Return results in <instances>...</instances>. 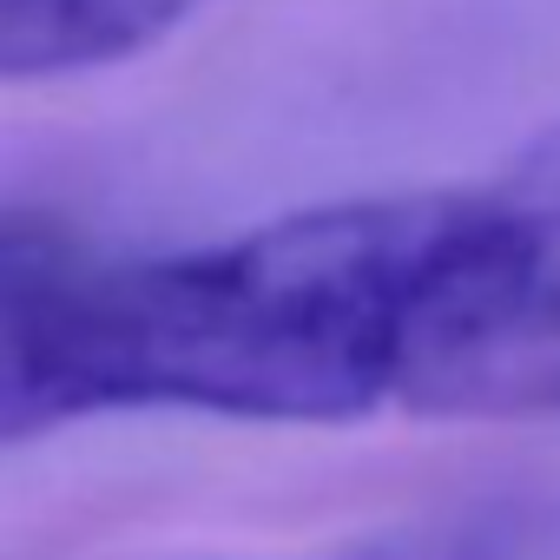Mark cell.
Masks as SVG:
<instances>
[{"mask_svg":"<svg viewBox=\"0 0 560 560\" xmlns=\"http://www.w3.org/2000/svg\"><path fill=\"white\" fill-rule=\"evenodd\" d=\"M205 0H0V80H60L132 60Z\"/></svg>","mask_w":560,"mask_h":560,"instance_id":"3957f363","label":"cell"},{"mask_svg":"<svg viewBox=\"0 0 560 560\" xmlns=\"http://www.w3.org/2000/svg\"><path fill=\"white\" fill-rule=\"evenodd\" d=\"M80 244L67 231H54L47 218H27V211H0V291L14 284H34L54 264H67Z\"/></svg>","mask_w":560,"mask_h":560,"instance_id":"5b68a950","label":"cell"},{"mask_svg":"<svg viewBox=\"0 0 560 560\" xmlns=\"http://www.w3.org/2000/svg\"><path fill=\"white\" fill-rule=\"evenodd\" d=\"M396 402L481 422L560 416V126L448 198Z\"/></svg>","mask_w":560,"mask_h":560,"instance_id":"7a4b0ae2","label":"cell"},{"mask_svg":"<svg viewBox=\"0 0 560 560\" xmlns=\"http://www.w3.org/2000/svg\"><path fill=\"white\" fill-rule=\"evenodd\" d=\"M304 560H560V494H468Z\"/></svg>","mask_w":560,"mask_h":560,"instance_id":"277c9868","label":"cell"},{"mask_svg":"<svg viewBox=\"0 0 560 560\" xmlns=\"http://www.w3.org/2000/svg\"><path fill=\"white\" fill-rule=\"evenodd\" d=\"M455 191L337 198L257 231L0 291V442L113 409L357 422L396 402Z\"/></svg>","mask_w":560,"mask_h":560,"instance_id":"6da1fadb","label":"cell"}]
</instances>
